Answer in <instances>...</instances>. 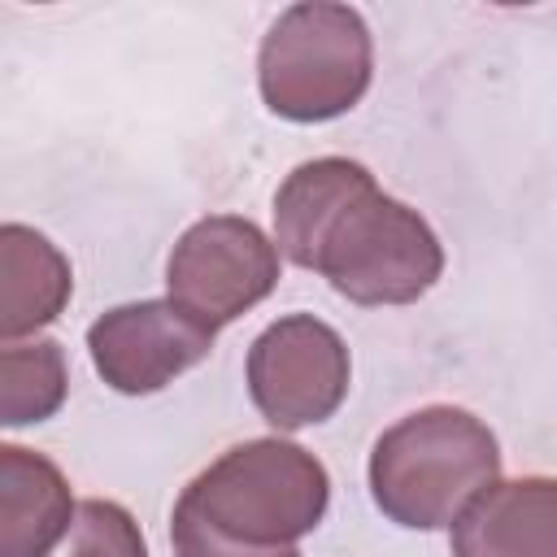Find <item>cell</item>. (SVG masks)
<instances>
[{
  "label": "cell",
  "instance_id": "obj_1",
  "mask_svg": "<svg viewBox=\"0 0 557 557\" xmlns=\"http://www.w3.org/2000/svg\"><path fill=\"white\" fill-rule=\"evenodd\" d=\"M274 248L352 305H409L444 270L431 222L387 196L361 161L296 165L274 196Z\"/></svg>",
  "mask_w": 557,
  "mask_h": 557
},
{
  "label": "cell",
  "instance_id": "obj_2",
  "mask_svg": "<svg viewBox=\"0 0 557 557\" xmlns=\"http://www.w3.org/2000/svg\"><path fill=\"white\" fill-rule=\"evenodd\" d=\"M496 479V435L457 405L405 413L374 440L370 453V496L392 522L409 531L448 527Z\"/></svg>",
  "mask_w": 557,
  "mask_h": 557
},
{
  "label": "cell",
  "instance_id": "obj_3",
  "mask_svg": "<svg viewBox=\"0 0 557 557\" xmlns=\"http://www.w3.org/2000/svg\"><path fill=\"white\" fill-rule=\"evenodd\" d=\"M331 500L326 466L292 440L265 435L226 448L178 496L205 527L235 544L283 548L309 535Z\"/></svg>",
  "mask_w": 557,
  "mask_h": 557
},
{
  "label": "cell",
  "instance_id": "obj_4",
  "mask_svg": "<svg viewBox=\"0 0 557 557\" xmlns=\"http://www.w3.org/2000/svg\"><path fill=\"white\" fill-rule=\"evenodd\" d=\"M370 74V26L357 9L335 0L283 9L257 52L261 100L287 122H331L348 113L366 96Z\"/></svg>",
  "mask_w": 557,
  "mask_h": 557
},
{
  "label": "cell",
  "instance_id": "obj_5",
  "mask_svg": "<svg viewBox=\"0 0 557 557\" xmlns=\"http://www.w3.org/2000/svg\"><path fill=\"white\" fill-rule=\"evenodd\" d=\"M274 283L278 248L252 218L239 213H209L191 222L165 261L170 300L209 331L261 305Z\"/></svg>",
  "mask_w": 557,
  "mask_h": 557
},
{
  "label": "cell",
  "instance_id": "obj_6",
  "mask_svg": "<svg viewBox=\"0 0 557 557\" xmlns=\"http://www.w3.org/2000/svg\"><path fill=\"white\" fill-rule=\"evenodd\" d=\"M348 344L313 313L270 322L248 348V396L278 431L326 422L348 396Z\"/></svg>",
  "mask_w": 557,
  "mask_h": 557
},
{
  "label": "cell",
  "instance_id": "obj_7",
  "mask_svg": "<svg viewBox=\"0 0 557 557\" xmlns=\"http://www.w3.org/2000/svg\"><path fill=\"white\" fill-rule=\"evenodd\" d=\"M209 326L187 318L170 296L131 300L100 313L87 326V348L96 374L122 396H148L170 387L178 374L200 366L213 352Z\"/></svg>",
  "mask_w": 557,
  "mask_h": 557
},
{
  "label": "cell",
  "instance_id": "obj_8",
  "mask_svg": "<svg viewBox=\"0 0 557 557\" xmlns=\"http://www.w3.org/2000/svg\"><path fill=\"white\" fill-rule=\"evenodd\" d=\"M448 527L453 557H557V483L496 479Z\"/></svg>",
  "mask_w": 557,
  "mask_h": 557
},
{
  "label": "cell",
  "instance_id": "obj_9",
  "mask_svg": "<svg viewBox=\"0 0 557 557\" xmlns=\"http://www.w3.org/2000/svg\"><path fill=\"white\" fill-rule=\"evenodd\" d=\"M74 518L70 479L26 444H0V557H48Z\"/></svg>",
  "mask_w": 557,
  "mask_h": 557
},
{
  "label": "cell",
  "instance_id": "obj_10",
  "mask_svg": "<svg viewBox=\"0 0 557 557\" xmlns=\"http://www.w3.org/2000/svg\"><path fill=\"white\" fill-rule=\"evenodd\" d=\"M70 257L26 222H0V339L35 335L70 305Z\"/></svg>",
  "mask_w": 557,
  "mask_h": 557
},
{
  "label": "cell",
  "instance_id": "obj_11",
  "mask_svg": "<svg viewBox=\"0 0 557 557\" xmlns=\"http://www.w3.org/2000/svg\"><path fill=\"white\" fill-rule=\"evenodd\" d=\"M70 392L65 348L57 339H0V426L48 422Z\"/></svg>",
  "mask_w": 557,
  "mask_h": 557
},
{
  "label": "cell",
  "instance_id": "obj_12",
  "mask_svg": "<svg viewBox=\"0 0 557 557\" xmlns=\"http://www.w3.org/2000/svg\"><path fill=\"white\" fill-rule=\"evenodd\" d=\"M48 557H148V544L131 509H122L117 500L91 496L74 505V518Z\"/></svg>",
  "mask_w": 557,
  "mask_h": 557
},
{
  "label": "cell",
  "instance_id": "obj_13",
  "mask_svg": "<svg viewBox=\"0 0 557 557\" xmlns=\"http://www.w3.org/2000/svg\"><path fill=\"white\" fill-rule=\"evenodd\" d=\"M170 540H174V557H300L296 544L283 548H252V544H235L226 535H218L213 527H205L191 509L174 505L170 518Z\"/></svg>",
  "mask_w": 557,
  "mask_h": 557
}]
</instances>
